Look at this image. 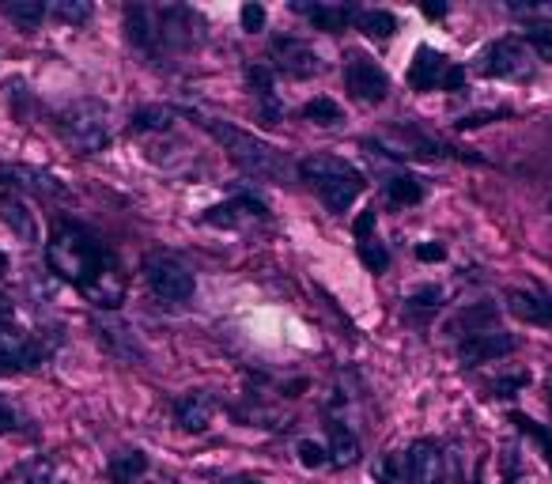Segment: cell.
Returning <instances> with one entry per match:
<instances>
[{"instance_id":"21","label":"cell","mask_w":552,"mask_h":484,"mask_svg":"<svg viewBox=\"0 0 552 484\" xmlns=\"http://www.w3.org/2000/svg\"><path fill=\"white\" fill-rule=\"evenodd\" d=\"M496 318H500V307L496 303H473V307H466V311L450 322V329H466L469 337L473 333H492Z\"/></svg>"},{"instance_id":"6","label":"cell","mask_w":552,"mask_h":484,"mask_svg":"<svg viewBox=\"0 0 552 484\" xmlns=\"http://www.w3.org/2000/svg\"><path fill=\"white\" fill-rule=\"evenodd\" d=\"M345 87L348 95L356 99V103H382L386 95H390V76L382 72V65H375L371 57H363V53H352L345 65Z\"/></svg>"},{"instance_id":"15","label":"cell","mask_w":552,"mask_h":484,"mask_svg":"<svg viewBox=\"0 0 552 484\" xmlns=\"http://www.w3.org/2000/svg\"><path fill=\"white\" fill-rule=\"evenodd\" d=\"M356 250H360V261L371 273H386L390 269V250L375 239V208L360 212V220H356Z\"/></svg>"},{"instance_id":"27","label":"cell","mask_w":552,"mask_h":484,"mask_svg":"<svg viewBox=\"0 0 552 484\" xmlns=\"http://www.w3.org/2000/svg\"><path fill=\"white\" fill-rule=\"evenodd\" d=\"M178 118L171 106H148V110H137L133 118V133H163L171 129V121Z\"/></svg>"},{"instance_id":"38","label":"cell","mask_w":552,"mask_h":484,"mask_svg":"<svg viewBox=\"0 0 552 484\" xmlns=\"http://www.w3.org/2000/svg\"><path fill=\"white\" fill-rule=\"evenodd\" d=\"M242 31H250V35L265 31V8L261 4H246L242 8Z\"/></svg>"},{"instance_id":"41","label":"cell","mask_w":552,"mask_h":484,"mask_svg":"<svg viewBox=\"0 0 552 484\" xmlns=\"http://www.w3.org/2000/svg\"><path fill=\"white\" fill-rule=\"evenodd\" d=\"M19 371H31V367L19 360V356H8V352H0V375H19Z\"/></svg>"},{"instance_id":"33","label":"cell","mask_w":552,"mask_h":484,"mask_svg":"<svg viewBox=\"0 0 552 484\" xmlns=\"http://www.w3.org/2000/svg\"><path fill=\"white\" fill-rule=\"evenodd\" d=\"M295 454H299V462L307 469H322L329 462V450L318 447L314 439H299V443H295Z\"/></svg>"},{"instance_id":"9","label":"cell","mask_w":552,"mask_h":484,"mask_svg":"<svg viewBox=\"0 0 552 484\" xmlns=\"http://www.w3.org/2000/svg\"><path fill=\"white\" fill-rule=\"evenodd\" d=\"M530 61H526V46L515 38H500L492 42L488 53L481 57V72L484 76H496V80H511V76H526Z\"/></svg>"},{"instance_id":"36","label":"cell","mask_w":552,"mask_h":484,"mask_svg":"<svg viewBox=\"0 0 552 484\" xmlns=\"http://www.w3.org/2000/svg\"><path fill=\"white\" fill-rule=\"evenodd\" d=\"M439 299H443V292H439V288H424V292L409 295V314H416V311L432 314L435 307H439Z\"/></svg>"},{"instance_id":"44","label":"cell","mask_w":552,"mask_h":484,"mask_svg":"<svg viewBox=\"0 0 552 484\" xmlns=\"http://www.w3.org/2000/svg\"><path fill=\"white\" fill-rule=\"evenodd\" d=\"M224 484H258V481H250V477H235V481H224Z\"/></svg>"},{"instance_id":"12","label":"cell","mask_w":552,"mask_h":484,"mask_svg":"<svg viewBox=\"0 0 552 484\" xmlns=\"http://www.w3.org/2000/svg\"><path fill=\"white\" fill-rule=\"evenodd\" d=\"M450 65L443 53H435L432 46H420L413 53V65H409V87L413 91H435V87H447Z\"/></svg>"},{"instance_id":"23","label":"cell","mask_w":552,"mask_h":484,"mask_svg":"<svg viewBox=\"0 0 552 484\" xmlns=\"http://www.w3.org/2000/svg\"><path fill=\"white\" fill-rule=\"evenodd\" d=\"M0 8H4V16L12 19L16 27H23V31H35L38 23L46 19V12H50L42 0H4Z\"/></svg>"},{"instance_id":"24","label":"cell","mask_w":552,"mask_h":484,"mask_svg":"<svg viewBox=\"0 0 552 484\" xmlns=\"http://www.w3.org/2000/svg\"><path fill=\"white\" fill-rule=\"evenodd\" d=\"M144 473H148V454H140V450H125L110 462V481L114 484H133Z\"/></svg>"},{"instance_id":"47","label":"cell","mask_w":552,"mask_h":484,"mask_svg":"<svg viewBox=\"0 0 552 484\" xmlns=\"http://www.w3.org/2000/svg\"><path fill=\"white\" fill-rule=\"evenodd\" d=\"M549 386H552V375H549Z\"/></svg>"},{"instance_id":"5","label":"cell","mask_w":552,"mask_h":484,"mask_svg":"<svg viewBox=\"0 0 552 484\" xmlns=\"http://www.w3.org/2000/svg\"><path fill=\"white\" fill-rule=\"evenodd\" d=\"M144 280L167 303H186L193 295V288H197L190 265L178 258V254H167V250H152L144 258Z\"/></svg>"},{"instance_id":"42","label":"cell","mask_w":552,"mask_h":484,"mask_svg":"<svg viewBox=\"0 0 552 484\" xmlns=\"http://www.w3.org/2000/svg\"><path fill=\"white\" fill-rule=\"evenodd\" d=\"M424 16H432V19L447 16V4H424Z\"/></svg>"},{"instance_id":"7","label":"cell","mask_w":552,"mask_h":484,"mask_svg":"<svg viewBox=\"0 0 552 484\" xmlns=\"http://www.w3.org/2000/svg\"><path fill=\"white\" fill-rule=\"evenodd\" d=\"M159 42H167L171 50H193L205 42V23L193 8H159Z\"/></svg>"},{"instance_id":"29","label":"cell","mask_w":552,"mask_h":484,"mask_svg":"<svg viewBox=\"0 0 552 484\" xmlns=\"http://www.w3.org/2000/svg\"><path fill=\"white\" fill-rule=\"evenodd\" d=\"M303 118L318 121V125H341L345 121V110L333 103V99H326V95H318V99H311V103L303 106Z\"/></svg>"},{"instance_id":"30","label":"cell","mask_w":552,"mask_h":484,"mask_svg":"<svg viewBox=\"0 0 552 484\" xmlns=\"http://www.w3.org/2000/svg\"><path fill=\"white\" fill-rule=\"evenodd\" d=\"M375 481L379 484H405L409 481L405 454H382L379 462H375Z\"/></svg>"},{"instance_id":"8","label":"cell","mask_w":552,"mask_h":484,"mask_svg":"<svg viewBox=\"0 0 552 484\" xmlns=\"http://www.w3.org/2000/svg\"><path fill=\"white\" fill-rule=\"evenodd\" d=\"M273 61L292 80H311V76L322 72V57L303 38H273Z\"/></svg>"},{"instance_id":"39","label":"cell","mask_w":552,"mask_h":484,"mask_svg":"<svg viewBox=\"0 0 552 484\" xmlns=\"http://www.w3.org/2000/svg\"><path fill=\"white\" fill-rule=\"evenodd\" d=\"M515 12L526 19H552V4H515Z\"/></svg>"},{"instance_id":"20","label":"cell","mask_w":552,"mask_h":484,"mask_svg":"<svg viewBox=\"0 0 552 484\" xmlns=\"http://www.w3.org/2000/svg\"><path fill=\"white\" fill-rule=\"evenodd\" d=\"M326 432H329V462L337 469H345L352 466L356 458H360V439L352 435V428H348L345 420H329L326 424Z\"/></svg>"},{"instance_id":"26","label":"cell","mask_w":552,"mask_h":484,"mask_svg":"<svg viewBox=\"0 0 552 484\" xmlns=\"http://www.w3.org/2000/svg\"><path fill=\"white\" fill-rule=\"evenodd\" d=\"M356 27H360L367 38H394L397 35V19L390 12H356Z\"/></svg>"},{"instance_id":"35","label":"cell","mask_w":552,"mask_h":484,"mask_svg":"<svg viewBox=\"0 0 552 484\" xmlns=\"http://www.w3.org/2000/svg\"><path fill=\"white\" fill-rule=\"evenodd\" d=\"M23 413H19L12 401L0 394V435H12V432H23Z\"/></svg>"},{"instance_id":"4","label":"cell","mask_w":552,"mask_h":484,"mask_svg":"<svg viewBox=\"0 0 552 484\" xmlns=\"http://www.w3.org/2000/svg\"><path fill=\"white\" fill-rule=\"evenodd\" d=\"M61 137L69 140L72 152H80V156H95V152H103L106 144H110V106L103 99H76L72 106L61 110Z\"/></svg>"},{"instance_id":"40","label":"cell","mask_w":552,"mask_h":484,"mask_svg":"<svg viewBox=\"0 0 552 484\" xmlns=\"http://www.w3.org/2000/svg\"><path fill=\"white\" fill-rule=\"evenodd\" d=\"M416 258L420 261H443L447 258V250H443L439 242H424V246H416Z\"/></svg>"},{"instance_id":"10","label":"cell","mask_w":552,"mask_h":484,"mask_svg":"<svg viewBox=\"0 0 552 484\" xmlns=\"http://www.w3.org/2000/svg\"><path fill=\"white\" fill-rule=\"evenodd\" d=\"M515 348H518V341L511 333L492 329V333H473V337H466V341L458 345V360L466 363V367H477V363L503 360V356H511Z\"/></svg>"},{"instance_id":"22","label":"cell","mask_w":552,"mask_h":484,"mask_svg":"<svg viewBox=\"0 0 552 484\" xmlns=\"http://www.w3.org/2000/svg\"><path fill=\"white\" fill-rule=\"evenodd\" d=\"M53 481V462L50 458H27L4 473L0 484H50Z\"/></svg>"},{"instance_id":"16","label":"cell","mask_w":552,"mask_h":484,"mask_svg":"<svg viewBox=\"0 0 552 484\" xmlns=\"http://www.w3.org/2000/svg\"><path fill=\"white\" fill-rule=\"evenodd\" d=\"M292 12L307 16L318 31H329V35H341L348 23H356V8H348V4H303V0H295Z\"/></svg>"},{"instance_id":"19","label":"cell","mask_w":552,"mask_h":484,"mask_svg":"<svg viewBox=\"0 0 552 484\" xmlns=\"http://www.w3.org/2000/svg\"><path fill=\"white\" fill-rule=\"evenodd\" d=\"M507 311L522 318V322H534V326L552 329V295H534V292H507Z\"/></svg>"},{"instance_id":"45","label":"cell","mask_w":552,"mask_h":484,"mask_svg":"<svg viewBox=\"0 0 552 484\" xmlns=\"http://www.w3.org/2000/svg\"><path fill=\"white\" fill-rule=\"evenodd\" d=\"M549 212H552V197H549Z\"/></svg>"},{"instance_id":"28","label":"cell","mask_w":552,"mask_h":484,"mask_svg":"<svg viewBox=\"0 0 552 484\" xmlns=\"http://www.w3.org/2000/svg\"><path fill=\"white\" fill-rule=\"evenodd\" d=\"M91 4L87 0H57L50 8V16L57 19V23H69V27H84L87 19H91Z\"/></svg>"},{"instance_id":"34","label":"cell","mask_w":552,"mask_h":484,"mask_svg":"<svg viewBox=\"0 0 552 484\" xmlns=\"http://www.w3.org/2000/svg\"><path fill=\"white\" fill-rule=\"evenodd\" d=\"M246 84L254 87V95L273 103V72H269V65H250L246 69Z\"/></svg>"},{"instance_id":"37","label":"cell","mask_w":552,"mask_h":484,"mask_svg":"<svg viewBox=\"0 0 552 484\" xmlns=\"http://www.w3.org/2000/svg\"><path fill=\"white\" fill-rule=\"evenodd\" d=\"M526 382H530V375H522V371H518V375H503V379L492 382V394H496V398H511V394L522 390Z\"/></svg>"},{"instance_id":"43","label":"cell","mask_w":552,"mask_h":484,"mask_svg":"<svg viewBox=\"0 0 552 484\" xmlns=\"http://www.w3.org/2000/svg\"><path fill=\"white\" fill-rule=\"evenodd\" d=\"M4 273H8V254L0 250V277H4Z\"/></svg>"},{"instance_id":"31","label":"cell","mask_w":552,"mask_h":484,"mask_svg":"<svg viewBox=\"0 0 552 484\" xmlns=\"http://www.w3.org/2000/svg\"><path fill=\"white\" fill-rule=\"evenodd\" d=\"M526 42L534 46V53L541 61H552V23H534V27H526Z\"/></svg>"},{"instance_id":"46","label":"cell","mask_w":552,"mask_h":484,"mask_svg":"<svg viewBox=\"0 0 552 484\" xmlns=\"http://www.w3.org/2000/svg\"><path fill=\"white\" fill-rule=\"evenodd\" d=\"M473 484H481V477H477V481H473Z\"/></svg>"},{"instance_id":"17","label":"cell","mask_w":552,"mask_h":484,"mask_svg":"<svg viewBox=\"0 0 552 484\" xmlns=\"http://www.w3.org/2000/svg\"><path fill=\"white\" fill-rule=\"evenodd\" d=\"M269 212H265V205L261 201H254V197H235V201H227V205H216L208 208V224L212 227H246L250 220H265Z\"/></svg>"},{"instance_id":"3","label":"cell","mask_w":552,"mask_h":484,"mask_svg":"<svg viewBox=\"0 0 552 484\" xmlns=\"http://www.w3.org/2000/svg\"><path fill=\"white\" fill-rule=\"evenodd\" d=\"M299 178L322 197V205H326L329 212H345V208L363 193V186H367L363 174L356 171L352 163H345L341 156H329V152L303 159V163H299Z\"/></svg>"},{"instance_id":"1","label":"cell","mask_w":552,"mask_h":484,"mask_svg":"<svg viewBox=\"0 0 552 484\" xmlns=\"http://www.w3.org/2000/svg\"><path fill=\"white\" fill-rule=\"evenodd\" d=\"M46 265H50L53 277L72 284L95 307L114 311L125 299V273H121L118 254L95 231H87L76 220H57L53 224L50 242H46Z\"/></svg>"},{"instance_id":"2","label":"cell","mask_w":552,"mask_h":484,"mask_svg":"<svg viewBox=\"0 0 552 484\" xmlns=\"http://www.w3.org/2000/svg\"><path fill=\"white\" fill-rule=\"evenodd\" d=\"M201 125H205V133H212V137L220 140V148H224L227 156L235 159L246 174H254L261 182H276V186H295V182H299V167H295L280 148H273L269 140L246 133V129L235 125V121L201 118Z\"/></svg>"},{"instance_id":"14","label":"cell","mask_w":552,"mask_h":484,"mask_svg":"<svg viewBox=\"0 0 552 484\" xmlns=\"http://www.w3.org/2000/svg\"><path fill=\"white\" fill-rule=\"evenodd\" d=\"M405 466H409L413 484H439L443 481V450L435 439H416L405 454Z\"/></svg>"},{"instance_id":"25","label":"cell","mask_w":552,"mask_h":484,"mask_svg":"<svg viewBox=\"0 0 552 484\" xmlns=\"http://www.w3.org/2000/svg\"><path fill=\"white\" fill-rule=\"evenodd\" d=\"M386 197L394 205H416V201H424V182L413 178V174H390L386 178Z\"/></svg>"},{"instance_id":"18","label":"cell","mask_w":552,"mask_h":484,"mask_svg":"<svg viewBox=\"0 0 552 484\" xmlns=\"http://www.w3.org/2000/svg\"><path fill=\"white\" fill-rule=\"evenodd\" d=\"M125 27H129V38L140 50H156L159 46V12L148 8V4H129L125 8Z\"/></svg>"},{"instance_id":"11","label":"cell","mask_w":552,"mask_h":484,"mask_svg":"<svg viewBox=\"0 0 552 484\" xmlns=\"http://www.w3.org/2000/svg\"><path fill=\"white\" fill-rule=\"evenodd\" d=\"M386 156H409V159H439L447 156V144L420 133L413 125H397L394 133H386Z\"/></svg>"},{"instance_id":"13","label":"cell","mask_w":552,"mask_h":484,"mask_svg":"<svg viewBox=\"0 0 552 484\" xmlns=\"http://www.w3.org/2000/svg\"><path fill=\"white\" fill-rule=\"evenodd\" d=\"M216 398L212 394H205V390H193V394H186V398H178V405H174V420H178V428L190 435H201L212 428V420H216Z\"/></svg>"},{"instance_id":"32","label":"cell","mask_w":552,"mask_h":484,"mask_svg":"<svg viewBox=\"0 0 552 484\" xmlns=\"http://www.w3.org/2000/svg\"><path fill=\"white\" fill-rule=\"evenodd\" d=\"M515 424H518V432H526L530 439L541 443V450H545V458H549V466H552V428H541V424L530 420V416H515Z\"/></svg>"}]
</instances>
